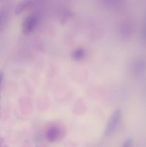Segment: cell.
Instances as JSON below:
<instances>
[{
    "mask_svg": "<svg viewBox=\"0 0 146 147\" xmlns=\"http://www.w3.org/2000/svg\"><path fill=\"white\" fill-rule=\"evenodd\" d=\"M40 20V15L39 13L34 12L29 14L23 22L21 24V30L24 34H29L32 32L35 28L37 27V24Z\"/></svg>",
    "mask_w": 146,
    "mask_h": 147,
    "instance_id": "1",
    "label": "cell"
},
{
    "mask_svg": "<svg viewBox=\"0 0 146 147\" xmlns=\"http://www.w3.org/2000/svg\"><path fill=\"white\" fill-rule=\"evenodd\" d=\"M121 119V111L120 109H116L109 119L108 122L104 130V136H110L116 130L120 123Z\"/></svg>",
    "mask_w": 146,
    "mask_h": 147,
    "instance_id": "2",
    "label": "cell"
},
{
    "mask_svg": "<svg viewBox=\"0 0 146 147\" xmlns=\"http://www.w3.org/2000/svg\"><path fill=\"white\" fill-rule=\"evenodd\" d=\"M62 136L61 129L57 126H52L48 129L46 133V139L50 142L58 141Z\"/></svg>",
    "mask_w": 146,
    "mask_h": 147,
    "instance_id": "3",
    "label": "cell"
},
{
    "mask_svg": "<svg viewBox=\"0 0 146 147\" xmlns=\"http://www.w3.org/2000/svg\"><path fill=\"white\" fill-rule=\"evenodd\" d=\"M37 1L38 0H23L16 7L15 14H19L22 13L23 11H26L27 9H29L34 5H35L37 4Z\"/></svg>",
    "mask_w": 146,
    "mask_h": 147,
    "instance_id": "4",
    "label": "cell"
},
{
    "mask_svg": "<svg viewBox=\"0 0 146 147\" xmlns=\"http://www.w3.org/2000/svg\"><path fill=\"white\" fill-rule=\"evenodd\" d=\"M145 68V64L143 60H138V61L135 62V64L133 65V70L136 74L142 73L144 71Z\"/></svg>",
    "mask_w": 146,
    "mask_h": 147,
    "instance_id": "5",
    "label": "cell"
},
{
    "mask_svg": "<svg viewBox=\"0 0 146 147\" xmlns=\"http://www.w3.org/2000/svg\"><path fill=\"white\" fill-rule=\"evenodd\" d=\"M84 51L82 48H78L73 51L72 53V57L75 60H80L84 57Z\"/></svg>",
    "mask_w": 146,
    "mask_h": 147,
    "instance_id": "6",
    "label": "cell"
},
{
    "mask_svg": "<svg viewBox=\"0 0 146 147\" xmlns=\"http://www.w3.org/2000/svg\"><path fill=\"white\" fill-rule=\"evenodd\" d=\"M142 37H143V42H144L146 44V20H145V22L144 27H143V29Z\"/></svg>",
    "mask_w": 146,
    "mask_h": 147,
    "instance_id": "7",
    "label": "cell"
},
{
    "mask_svg": "<svg viewBox=\"0 0 146 147\" xmlns=\"http://www.w3.org/2000/svg\"><path fill=\"white\" fill-rule=\"evenodd\" d=\"M132 139H127V140L125 141V142H124V144H123V146H130L132 145Z\"/></svg>",
    "mask_w": 146,
    "mask_h": 147,
    "instance_id": "8",
    "label": "cell"
},
{
    "mask_svg": "<svg viewBox=\"0 0 146 147\" xmlns=\"http://www.w3.org/2000/svg\"><path fill=\"white\" fill-rule=\"evenodd\" d=\"M3 77H4V75H3V73H0V88H1V82H2Z\"/></svg>",
    "mask_w": 146,
    "mask_h": 147,
    "instance_id": "9",
    "label": "cell"
},
{
    "mask_svg": "<svg viewBox=\"0 0 146 147\" xmlns=\"http://www.w3.org/2000/svg\"><path fill=\"white\" fill-rule=\"evenodd\" d=\"M1 17H2V16H1V14L0 13V23H1Z\"/></svg>",
    "mask_w": 146,
    "mask_h": 147,
    "instance_id": "10",
    "label": "cell"
}]
</instances>
